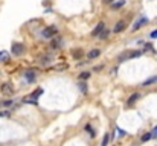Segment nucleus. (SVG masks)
<instances>
[{
    "instance_id": "nucleus-9",
    "label": "nucleus",
    "mask_w": 157,
    "mask_h": 146,
    "mask_svg": "<svg viewBox=\"0 0 157 146\" xmlns=\"http://www.w3.org/2000/svg\"><path fill=\"white\" fill-rule=\"evenodd\" d=\"M24 78L28 79L29 82L35 81V72H34V70H26V72H24Z\"/></svg>"
},
{
    "instance_id": "nucleus-19",
    "label": "nucleus",
    "mask_w": 157,
    "mask_h": 146,
    "mask_svg": "<svg viewBox=\"0 0 157 146\" xmlns=\"http://www.w3.org/2000/svg\"><path fill=\"white\" fill-rule=\"evenodd\" d=\"M80 78H81V79H88V78H90V73H88V72H83V73L80 75Z\"/></svg>"
},
{
    "instance_id": "nucleus-1",
    "label": "nucleus",
    "mask_w": 157,
    "mask_h": 146,
    "mask_svg": "<svg viewBox=\"0 0 157 146\" xmlns=\"http://www.w3.org/2000/svg\"><path fill=\"white\" fill-rule=\"evenodd\" d=\"M57 34H58V28H57L55 24L47 26V28H44V29H43V32H41L43 38H54Z\"/></svg>"
},
{
    "instance_id": "nucleus-13",
    "label": "nucleus",
    "mask_w": 157,
    "mask_h": 146,
    "mask_svg": "<svg viewBox=\"0 0 157 146\" xmlns=\"http://www.w3.org/2000/svg\"><path fill=\"white\" fill-rule=\"evenodd\" d=\"M9 59V54L6 50H2L0 52V62H3V61H8Z\"/></svg>"
},
{
    "instance_id": "nucleus-18",
    "label": "nucleus",
    "mask_w": 157,
    "mask_h": 146,
    "mask_svg": "<svg viewBox=\"0 0 157 146\" xmlns=\"http://www.w3.org/2000/svg\"><path fill=\"white\" fill-rule=\"evenodd\" d=\"M108 140H110V134H105L102 139V146H107L108 145Z\"/></svg>"
},
{
    "instance_id": "nucleus-2",
    "label": "nucleus",
    "mask_w": 157,
    "mask_h": 146,
    "mask_svg": "<svg viewBox=\"0 0 157 146\" xmlns=\"http://www.w3.org/2000/svg\"><path fill=\"white\" fill-rule=\"evenodd\" d=\"M23 52H24V46L23 44H20V43H14V44H12V54H14L15 56H20Z\"/></svg>"
},
{
    "instance_id": "nucleus-4",
    "label": "nucleus",
    "mask_w": 157,
    "mask_h": 146,
    "mask_svg": "<svg viewBox=\"0 0 157 146\" xmlns=\"http://www.w3.org/2000/svg\"><path fill=\"white\" fill-rule=\"evenodd\" d=\"M104 29H105V23H104V21H99V23L96 24V28L93 29V32H91V35H93V37H98Z\"/></svg>"
},
{
    "instance_id": "nucleus-15",
    "label": "nucleus",
    "mask_w": 157,
    "mask_h": 146,
    "mask_svg": "<svg viewBox=\"0 0 157 146\" xmlns=\"http://www.w3.org/2000/svg\"><path fill=\"white\" fill-rule=\"evenodd\" d=\"M73 56H75L76 59H81V58H83V50H81V49H75V50H73Z\"/></svg>"
},
{
    "instance_id": "nucleus-26",
    "label": "nucleus",
    "mask_w": 157,
    "mask_h": 146,
    "mask_svg": "<svg viewBox=\"0 0 157 146\" xmlns=\"http://www.w3.org/2000/svg\"><path fill=\"white\" fill-rule=\"evenodd\" d=\"M150 37H151V38H157V31H153Z\"/></svg>"
},
{
    "instance_id": "nucleus-12",
    "label": "nucleus",
    "mask_w": 157,
    "mask_h": 146,
    "mask_svg": "<svg viewBox=\"0 0 157 146\" xmlns=\"http://www.w3.org/2000/svg\"><path fill=\"white\" fill-rule=\"evenodd\" d=\"M125 5V0H119V2H114V3H111V9H119V8H122Z\"/></svg>"
},
{
    "instance_id": "nucleus-10",
    "label": "nucleus",
    "mask_w": 157,
    "mask_h": 146,
    "mask_svg": "<svg viewBox=\"0 0 157 146\" xmlns=\"http://www.w3.org/2000/svg\"><path fill=\"white\" fill-rule=\"evenodd\" d=\"M52 59H54V56H50V55H46V56H41L40 62H41V65H49V64L52 62Z\"/></svg>"
},
{
    "instance_id": "nucleus-27",
    "label": "nucleus",
    "mask_w": 157,
    "mask_h": 146,
    "mask_svg": "<svg viewBox=\"0 0 157 146\" xmlns=\"http://www.w3.org/2000/svg\"><path fill=\"white\" fill-rule=\"evenodd\" d=\"M104 2H105V3H111V2H113V0H104Z\"/></svg>"
},
{
    "instance_id": "nucleus-25",
    "label": "nucleus",
    "mask_w": 157,
    "mask_h": 146,
    "mask_svg": "<svg viewBox=\"0 0 157 146\" xmlns=\"http://www.w3.org/2000/svg\"><path fill=\"white\" fill-rule=\"evenodd\" d=\"M151 137H157V126L153 129V132H151Z\"/></svg>"
},
{
    "instance_id": "nucleus-6",
    "label": "nucleus",
    "mask_w": 157,
    "mask_h": 146,
    "mask_svg": "<svg viewBox=\"0 0 157 146\" xmlns=\"http://www.w3.org/2000/svg\"><path fill=\"white\" fill-rule=\"evenodd\" d=\"M125 28H127V23L125 21H117L116 23V26H114V32L116 34H119V32H122V31H125Z\"/></svg>"
},
{
    "instance_id": "nucleus-8",
    "label": "nucleus",
    "mask_w": 157,
    "mask_h": 146,
    "mask_svg": "<svg viewBox=\"0 0 157 146\" xmlns=\"http://www.w3.org/2000/svg\"><path fill=\"white\" fill-rule=\"evenodd\" d=\"M50 47L52 49H60L61 47V38L55 35V38L52 40V43H50Z\"/></svg>"
},
{
    "instance_id": "nucleus-3",
    "label": "nucleus",
    "mask_w": 157,
    "mask_h": 146,
    "mask_svg": "<svg viewBox=\"0 0 157 146\" xmlns=\"http://www.w3.org/2000/svg\"><path fill=\"white\" fill-rule=\"evenodd\" d=\"M0 90H2V93L5 96H12V95H14V88H12L11 84H3Z\"/></svg>"
},
{
    "instance_id": "nucleus-7",
    "label": "nucleus",
    "mask_w": 157,
    "mask_h": 146,
    "mask_svg": "<svg viewBox=\"0 0 157 146\" xmlns=\"http://www.w3.org/2000/svg\"><path fill=\"white\" fill-rule=\"evenodd\" d=\"M99 55H101V50H99V49H91L88 54H87V58H88V59H95V58H98Z\"/></svg>"
},
{
    "instance_id": "nucleus-16",
    "label": "nucleus",
    "mask_w": 157,
    "mask_h": 146,
    "mask_svg": "<svg viewBox=\"0 0 157 146\" xmlns=\"http://www.w3.org/2000/svg\"><path fill=\"white\" fill-rule=\"evenodd\" d=\"M78 88H80V91L84 93V95L87 93V84L86 82H80V84H78Z\"/></svg>"
},
{
    "instance_id": "nucleus-23",
    "label": "nucleus",
    "mask_w": 157,
    "mask_h": 146,
    "mask_svg": "<svg viewBox=\"0 0 157 146\" xmlns=\"http://www.w3.org/2000/svg\"><path fill=\"white\" fill-rule=\"evenodd\" d=\"M2 105H3V107H11V105H12V101H5Z\"/></svg>"
},
{
    "instance_id": "nucleus-21",
    "label": "nucleus",
    "mask_w": 157,
    "mask_h": 146,
    "mask_svg": "<svg viewBox=\"0 0 157 146\" xmlns=\"http://www.w3.org/2000/svg\"><path fill=\"white\" fill-rule=\"evenodd\" d=\"M41 93H43V90H41V88H38V90H37V91H35V93H34V95H32V96H31V98H37V96H38V95H41Z\"/></svg>"
},
{
    "instance_id": "nucleus-14",
    "label": "nucleus",
    "mask_w": 157,
    "mask_h": 146,
    "mask_svg": "<svg viewBox=\"0 0 157 146\" xmlns=\"http://www.w3.org/2000/svg\"><path fill=\"white\" fill-rule=\"evenodd\" d=\"M154 82H157V76H153V78L147 79V81L143 82L142 85H143V87H148V85H151V84H154Z\"/></svg>"
},
{
    "instance_id": "nucleus-17",
    "label": "nucleus",
    "mask_w": 157,
    "mask_h": 146,
    "mask_svg": "<svg viewBox=\"0 0 157 146\" xmlns=\"http://www.w3.org/2000/svg\"><path fill=\"white\" fill-rule=\"evenodd\" d=\"M98 37H99L101 40H105V38L108 37V31H107V29H104V31H102V32H101V34H99Z\"/></svg>"
},
{
    "instance_id": "nucleus-5",
    "label": "nucleus",
    "mask_w": 157,
    "mask_h": 146,
    "mask_svg": "<svg viewBox=\"0 0 157 146\" xmlns=\"http://www.w3.org/2000/svg\"><path fill=\"white\" fill-rule=\"evenodd\" d=\"M148 23V20L145 18V17H139L137 18V21L134 23V26H133V31H137V29H140L142 28V26H145Z\"/></svg>"
},
{
    "instance_id": "nucleus-24",
    "label": "nucleus",
    "mask_w": 157,
    "mask_h": 146,
    "mask_svg": "<svg viewBox=\"0 0 157 146\" xmlns=\"http://www.w3.org/2000/svg\"><path fill=\"white\" fill-rule=\"evenodd\" d=\"M0 117H9V111H2L0 113Z\"/></svg>"
},
{
    "instance_id": "nucleus-20",
    "label": "nucleus",
    "mask_w": 157,
    "mask_h": 146,
    "mask_svg": "<svg viewBox=\"0 0 157 146\" xmlns=\"http://www.w3.org/2000/svg\"><path fill=\"white\" fill-rule=\"evenodd\" d=\"M151 139V132H148V134H145V136H142V142H148Z\"/></svg>"
},
{
    "instance_id": "nucleus-11",
    "label": "nucleus",
    "mask_w": 157,
    "mask_h": 146,
    "mask_svg": "<svg viewBox=\"0 0 157 146\" xmlns=\"http://www.w3.org/2000/svg\"><path fill=\"white\" fill-rule=\"evenodd\" d=\"M140 98V95H139V93H133V95L131 96H130V99H128V105H133L137 99Z\"/></svg>"
},
{
    "instance_id": "nucleus-22",
    "label": "nucleus",
    "mask_w": 157,
    "mask_h": 146,
    "mask_svg": "<svg viewBox=\"0 0 157 146\" xmlns=\"http://www.w3.org/2000/svg\"><path fill=\"white\" fill-rule=\"evenodd\" d=\"M116 134H117V136H125V132H124L122 129H119V128H116Z\"/></svg>"
}]
</instances>
